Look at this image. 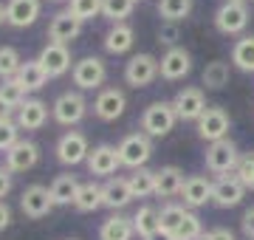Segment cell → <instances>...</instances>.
<instances>
[{
  "instance_id": "cell-31",
  "label": "cell",
  "mask_w": 254,
  "mask_h": 240,
  "mask_svg": "<svg viewBox=\"0 0 254 240\" xmlns=\"http://www.w3.org/2000/svg\"><path fill=\"white\" fill-rule=\"evenodd\" d=\"M195 0H158V14L164 17V23H181L192 14Z\"/></svg>"
},
{
  "instance_id": "cell-46",
  "label": "cell",
  "mask_w": 254,
  "mask_h": 240,
  "mask_svg": "<svg viewBox=\"0 0 254 240\" xmlns=\"http://www.w3.org/2000/svg\"><path fill=\"white\" fill-rule=\"evenodd\" d=\"M209 235H212V240H235L232 229H226V226H218V229H212Z\"/></svg>"
},
{
  "instance_id": "cell-16",
  "label": "cell",
  "mask_w": 254,
  "mask_h": 240,
  "mask_svg": "<svg viewBox=\"0 0 254 240\" xmlns=\"http://www.w3.org/2000/svg\"><path fill=\"white\" fill-rule=\"evenodd\" d=\"M243 195H246V186L240 184V178L235 173H229V176H218L215 189H212V203L220 206V209H232V206L243 201Z\"/></svg>"
},
{
  "instance_id": "cell-44",
  "label": "cell",
  "mask_w": 254,
  "mask_h": 240,
  "mask_svg": "<svg viewBox=\"0 0 254 240\" xmlns=\"http://www.w3.org/2000/svg\"><path fill=\"white\" fill-rule=\"evenodd\" d=\"M11 186H14L11 184V170L9 167H0V201L11 192Z\"/></svg>"
},
{
  "instance_id": "cell-4",
  "label": "cell",
  "mask_w": 254,
  "mask_h": 240,
  "mask_svg": "<svg viewBox=\"0 0 254 240\" xmlns=\"http://www.w3.org/2000/svg\"><path fill=\"white\" fill-rule=\"evenodd\" d=\"M71 79L79 91H96L108 79V65L102 57H82L79 62H73Z\"/></svg>"
},
{
  "instance_id": "cell-28",
  "label": "cell",
  "mask_w": 254,
  "mask_h": 240,
  "mask_svg": "<svg viewBox=\"0 0 254 240\" xmlns=\"http://www.w3.org/2000/svg\"><path fill=\"white\" fill-rule=\"evenodd\" d=\"M17 79L26 85V91H40V88H46V82L51 76L46 74V68H43L40 60H26V62L20 65Z\"/></svg>"
},
{
  "instance_id": "cell-30",
  "label": "cell",
  "mask_w": 254,
  "mask_h": 240,
  "mask_svg": "<svg viewBox=\"0 0 254 240\" xmlns=\"http://www.w3.org/2000/svg\"><path fill=\"white\" fill-rule=\"evenodd\" d=\"M229 76H232V68H229V62H223V60H212V62L203 68V85H206L209 91H220V88H226L229 85Z\"/></svg>"
},
{
  "instance_id": "cell-26",
  "label": "cell",
  "mask_w": 254,
  "mask_h": 240,
  "mask_svg": "<svg viewBox=\"0 0 254 240\" xmlns=\"http://www.w3.org/2000/svg\"><path fill=\"white\" fill-rule=\"evenodd\" d=\"M133 238H136L133 218H125V215H119V212L110 215L99 229V240H133Z\"/></svg>"
},
{
  "instance_id": "cell-27",
  "label": "cell",
  "mask_w": 254,
  "mask_h": 240,
  "mask_svg": "<svg viewBox=\"0 0 254 240\" xmlns=\"http://www.w3.org/2000/svg\"><path fill=\"white\" fill-rule=\"evenodd\" d=\"M133 229L141 240L153 238L161 232V223H158V209L155 206H138L136 215H133Z\"/></svg>"
},
{
  "instance_id": "cell-48",
  "label": "cell",
  "mask_w": 254,
  "mask_h": 240,
  "mask_svg": "<svg viewBox=\"0 0 254 240\" xmlns=\"http://www.w3.org/2000/svg\"><path fill=\"white\" fill-rule=\"evenodd\" d=\"M147 240H175V238L167 235V232H158V235H153V238H147Z\"/></svg>"
},
{
  "instance_id": "cell-12",
  "label": "cell",
  "mask_w": 254,
  "mask_h": 240,
  "mask_svg": "<svg viewBox=\"0 0 254 240\" xmlns=\"http://www.w3.org/2000/svg\"><path fill=\"white\" fill-rule=\"evenodd\" d=\"M190 71H192V54L181 46L170 48V51L158 60V76L167 79V82H178V79H184Z\"/></svg>"
},
{
  "instance_id": "cell-11",
  "label": "cell",
  "mask_w": 254,
  "mask_h": 240,
  "mask_svg": "<svg viewBox=\"0 0 254 240\" xmlns=\"http://www.w3.org/2000/svg\"><path fill=\"white\" fill-rule=\"evenodd\" d=\"M158 76V60L153 54H136L125 65V82L130 88H147Z\"/></svg>"
},
{
  "instance_id": "cell-13",
  "label": "cell",
  "mask_w": 254,
  "mask_h": 240,
  "mask_svg": "<svg viewBox=\"0 0 254 240\" xmlns=\"http://www.w3.org/2000/svg\"><path fill=\"white\" fill-rule=\"evenodd\" d=\"M127 108V96L122 88H102L99 96L93 99V113L102 121H116Z\"/></svg>"
},
{
  "instance_id": "cell-34",
  "label": "cell",
  "mask_w": 254,
  "mask_h": 240,
  "mask_svg": "<svg viewBox=\"0 0 254 240\" xmlns=\"http://www.w3.org/2000/svg\"><path fill=\"white\" fill-rule=\"evenodd\" d=\"M73 206L79 209V212H96L102 206V184L96 181H88V184L79 186V195H76V201Z\"/></svg>"
},
{
  "instance_id": "cell-14",
  "label": "cell",
  "mask_w": 254,
  "mask_h": 240,
  "mask_svg": "<svg viewBox=\"0 0 254 240\" xmlns=\"http://www.w3.org/2000/svg\"><path fill=\"white\" fill-rule=\"evenodd\" d=\"M88 170H91V176L96 178H113L119 167H122V158H119V147L113 144H99V147L91 150V156H88Z\"/></svg>"
},
{
  "instance_id": "cell-24",
  "label": "cell",
  "mask_w": 254,
  "mask_h": 240,
  "mask_svg": "<svg viewBox=\"0 0 254 240\" xmlns=\"http://www.w3.org/2000/svg\"><path fill=\"white\" fill-rule=\"evenodd\" d=\"M136 43V31L127 26V23H116V26L108 28L105 34V51L108 54H127Z\"/></svg>"
},
{
  "instance_id": "cell-32",
  "label": "cell",
  "mask_w": 254,
  "mask_h": 240,
  "mask_svg": "<svg viewBox=\"0 0 254 240\" xmlns=\"http://www.w3.org/2000/svg\"><path fill=\"white\" fill-rule=\"evenodd\" d=\"M127 181H130L133 198H150V195H155V173L147 170V167L133 170V176H127Z\"/></svg>"
},
{
  "instance_id": "cell-3",
  "label": "cell",
  "mask_w": 254,
  "mask_h": 240,
  "mask_svg": "<svg viewBox=\"0 0 254 240\" xmlns=\"http://www.w3.org/2000/svg\"><path fill=\"white\" fill-rule=\"evenodd\" d=\"M240 150H237V144L232 139H220L215 141V144H209L206 147V156H203V161H206V170L209 173H215V176H229V173H235L237 164H240Z\"/></svg>"
},
{
  "instance_id": "cell-8",
  "label": "cell",
  "mask_w": 254,
  "mask_h": 240,
  "mask_svg": "<svg viewBox=\"0 0 254 240\" xmlns=\"http://www.w3.org/2000/svg\"><path fill=\"white\" fill-rule=\"evenodd\" d=\"M173 108H175V113H178L181 121H198L209 108L206 96H203V88H198V85H184L181 91L175 93Z\"/></svg>"
},
{
  "instance_id": "cell-19",
  "label": "cell",
  "mask_w": 254,
  "mask_h": 240,
  "mask_svg": "<svg viewBox=\"0 0 254 240\" xmlns=\"http://www.w3.org/2000/svg\"><path fill=\"white\" fill-rule=\"evenodd\" d=\"M37 161H40V147L31 139H20L6 153V167H9L11 173H26V170L37 167Z\"/></svg>"
},
{
  "instance_id": "cell-17",
  "label": "cell",
  "mask_w": 254,
  "mask_h": 240,
  "mask_svg": "<svg viewBox=\"0 0 254 240\" xmlns=\"http://www.w3.org/2000/svg\"><path fill=\"white\" fill-rule=\"evenodd\" d=\"M37 60L43 62V68H46V74L51 76V79L68 74V71H73L71 68V48L60 46V43H46Z\"/></svg>"
},
{
  "instance_id": "cell-36",
  "label": "cell",
  "mask_w": 254,
  "mask_h": 240,
  "mask_svg": "<svg viewBox=\"0 0 254 240\" xmlns=\"http://www.w3.org/2000/svg\"><path fill=\"white\" fill-rule=\"evenodd\" d=\"M133 6H136V0H105L102 3V17H108L113 26L125 23L133 14Z\"/></svg>"
},
{
  "instance_id": "cell-22",
  "label": "cell",
  "mask_w": 254,
  "mask_h": 240,
  "mask_svg": "<svg viewBox=\"0 0 254 240\" xmlns=\"http://www.w3.org/2000/svg\"><path fill=\"white\" fill-rule=\"evenodd\" d=\"M14 121L20 124V130H40L48 121V105L43 99H26L17 108Z\"/></svg>"
},
{
  "instance_id": "cell-45",
  "label": "cell",
  "mask_w": 254,
  "mask_h": 240,
  "mask_svg": "<svg viewBox=\"0 0 254 240\" xmlns=\"http://www.w3.org/2000/svg\"><path fill=\"white\" fill-rule=\"evenodd\" d=\"M9 223H11V209L6 206V201H0V232L9 229Z\"/></svg>"
},
{
  "instance_id": "cell-43",
  "label": "cell",
  "mask_w": 254,
  "mask_h": 240,
  "mask_svg": "<svg viewBox=\"0 0 254 240\" xmlns=\"http://www.w3.org/2000/svg\"><path fill=\"white\" fill-rule=\"evenodd\" d=\"M240 226H243V235L249 240H254V206H249L243 212V218H240Z\"/></svg>"
},
{
  "instance_id": "cell-23",
  "label": "cell",
  "mask_w": 254,
  "mask_h": 240,
  "mask_svg": "<svg viewBox=\"0 0 254 240\" xmlns=\"http://www.w3.org/2000/svg\"><path fill=\"white\" fill-rule=\"evenodd\" d=\"M184 170L181 167H161V170H155V195L158 198H175V195H181L184 189Z\"/></svg>"
},
{
  "instance_id": "cell-29",
  "label": "cell",
  "mask_w": 254,
  "mask_h": 240,
  "mask_svg": "<svg viewBox=\"0 0 254 240\" xmlns=\"http://www.w3.org/2000/svg\"><path fill=\"white\" fill-rule=\"evenodd\" d=\"M232 65L243 74H254V37H240L232 48Z\"/></svg>"
},
{
  "instance_id": "cell-21",
  "label": "cell",
  "mask_w": 254,
  "mask_h": 240,
  "mask_svg": "<svg viewBox=\"0 0 254 240\" xmlns=\"http://www.w3.org/2000/svg\"><path fill=\"white\" fill-rule=\"evenodd\" d=\"M43 0H9L6 11H9V26L11 28H28L34 26V20L40 17Z\"/></svg>"
},
{
  "instance_id": "cell-42",
  "label": "cell",
  "mask_w": 254,
  "mask_h": 240,
  "mask_svg": "<svg viewBox=\"0 0 254 240\" xmlns=\"http://www.w3.org/2000/svg\"><path fill=\"white\" fill-rule=\"evenodd\" d=\"M178 37H181V28H178V23H164V26L158 28V34H155L158 46H167V51H170V48H175Z\"/></svg>"
},
{
  "instance_id": "cell-47",
  "label": "cell",
  "mask_w": 254,
  "mask_h": 240,
  "mask_svg": "<svg viewBox=\"0 0 254 240\" xmlns=\"http://www.w3.org/2000/svg\"><path fill=\"white\" fill-rule=\"evenodd\" d=\"M11 113H14V111H11V108H9V105H6L3 99H0V121H9V119H11Z\"/></svg>"
},
{
  "instance_id": "cell-38",
  "label": "cell",
  "mask_w": 254,
  "mask_h": 240,
  "mask_svg": "<svg viewBox=\"0 0 254 240\" xmlns=\"http://www.w3.org/2000/svg\"><path fill=\"white\" fill-rule=\"evenodd\" d=\"M102 3L105 0H71L68 3V11H71L76 20H93V17H99L102 14Z\"/></svg>"
},
{
  "instance_id": "cell-35",
  "label": "cell",
  "mask_w": 254,
  "mask_h": 240,
  "mask_svg": "<svg viewBox=\"0 0 254 240\" xmlns=\"http://www.w3.org/2000/svg\"><path fill=\"white\" fill-rule=\"evenodd\" d=\"M26 93H28V91H26V85L20 82L17 76H11V79H0V99L6 102L11 111H17L20 105L28 99Z\"/></svg>"
},
{
  "instance_id": "cell-9",
  "label": "cell",
  "mask_w": 254,
  "mask_h": 240,
  "mask_svg": "<svg viewBox=\"0 0 254 240\" xmlns=\"http://www.w3.org/2000/svg\"><path fill=\"white\" fill-rule=\"evenodd\" d=\"M212 20H215V28H218L220 34L232 37V34L246 31V26H249V9H246V3H232V0H226V3L218 6V11H215Z\"/></svg>"
},
{
  "instance_id": "cell-1",
  "label": "cell",
  "mask_w": 254,
  "mask_h": 240,
  "mask_svg": "<svg viewBox=\"0 0 254 240\" xmlns=\"http://www.w3.org/2000/svg\"><path fill=\"white\" fill-rule=\"evenodd\" d=\"M175 121H178V113H175L173 102H153L141 113V133H147L150 139H164L170 136Z\"/></svg>"
},
{
  "instance_id": "cell-51",
  "label": "cell",
  "mask_w": 254,
  "mask_h": 240,
  "mask_svg": "<svg viewBox=\"0 0 254 240\" xmlns=\"http://www.w3.org/2000/svg\"><path fill=\"white\" fill-rule=\"evenodd\" d=\"M51 3H65V0H51ZM68 3H71V0H68Z\"/></svg>"
},
{
  "instance_id": "cell-33",
  "label": "cell",
  "mask_w": 254,
  "mask_h": 240,
  "mask_svg": "<svg viewBox=\"0 0 254 240\" xmlns=\"http://www.w3.org/2000/svg\"><path fill=\"white\" fill-rule=\"evenodd\" d=\"M187 212H190V209H187L184 203H173V201H167V203L161 206V212H158V223H161V232L173 235V232L184 223Z\"/></svg>"
},
{
  "instance_id": "cell-40",
  "label": "cell",
  "mask_w": 254,
  "mask_h": 240,
  "mask_svg": "<svg viewBox=\"0 0 254 240\" xmlns=\"http://www.w3.org/2000/svg\"><path fill=\"white\" fill-rule=\"evenodd\" d=\"M17 141H20V124H17V121H14V119L0 121V153L6 156Z\"/></svg>"
},
{
  "instance_id": "cell-25",
  "label": "cell",
  "mask_w": 254,
  "mask_h": 240,
  "mask_svg": "<svg viewBox=\"0 0 254 240\" xmlns=\"http://www.w3.org/2000/svg\"><path fill=\"white\" fill-rule=\"evenodd\" d=\"M79 181H76V176H71V173H63V176H57L54 181H51V198H54L57 206H71L73 201H76V195H79Z\"/></svg>"
},
{
  "instance_id": "cell-49",
  "label": "cell",
  "mask_w": 254,
  "mask_h": 240,
  "mask_svg": "<svg viewBox=\"0 0 254 240\" xmlns=\"http://www.w3.org/2000/svg\"><path fill=\"white\" fill-rule=\"evenodd\" d=\"M3 23H9V11H6L3 3H0V26H3Z\"/></svg>"
},
{
  "instance_id": "cell-50",
  "label": "cell",
  "mask_w": 254,
  "mask_h": 240,
  "mask_svg": "<svg viewBox=\"0 0 254 240\" xmlns=\"http://www.w3.org/2000/svg\"><path fill=\"white\" fill-rule=\"evenodd\" d=\"M198 240H212V235H209V232H203V235H200Z\"/></svg>"
},
{
  "instance_id": "cell-37",
  "label": "cell",
  "mask_w": 254,
  "mask_h": 240,
  "mask_svg": "<svg viewBox=\"0 0 254 240\" xmlns=\"http://www.w3.org/2000/svg\"><path fill=\"white\" fill-rule=\"evenodd\" d=\"M20 65H23V60H20L17 48L0 46V79H11V76H17Z\"/></svg>"
},
{
  "instance_id": "cell-18",
  "label": "cell",
  "mask_w": 254,
  "mask_h": 240,
  "mask_svg": "<svg viewBox=\"0 0 254 240\" xmlns=\"http://www.w3.org/2000/svg\"><path fill=\"white\" fill-rule=\"evenodd\" d=\"M212 189H215V181H209L206 176H187L181 189V201L187 209H198V206H206L212 201Z\"/></svg>"
},
{
  "instance_id": "cell-41",
  "label": "cell",
  "mask_w": 254,
  "mask_h": 240,
  "mask_svg": "<svg viewBox=\"0 0 254 240\" xmlns=\"http://www.w3.org/2000/svg\"><path fill=\"white\" fill-rule=\"evenodd\" d=\"M235 176L240 178V184H243L246 189H254V156H243V158H240Z\"/></svg>"
},
{
  "instance_id": "cell-2",
  "label": "cell",
  "mask_w": 254,
  "mask_h": 240,
  "mask_svg": "<svg viewBox=\"0 0 254 240\" xmlns=\"http://www.w3.org/2000/svg\"><path fill=\"white\" fill-rule=\"evenodd\" d=\"M153 156V139L136 130V133H127L125 139L119 141V158H122V167H130V170H141V167L150 161Z\"/></svg>"
},
{
  "instance_id": "cell-15",
  "label": "cell",
  "mask_w": 254,
  "mask_h": 240,
  "mask_svg": "<svg viewBox=\"0 0 254 240\" xmlns=\"http://www.w3.org/2000/svg\"><path fill=\"white\" fill-rule=\"evenodd\" d=\"M79 34H82V20H76L71 11H57L48 23V43L71 46Z\"/></svg>"
},
{
  "instance_id": "cell-39",
  "label": "cell",
  "mask_w": 254,
  "mask_h": 240,
  "mask_svg": "<svg viewBox=\"0 0 254 240\" xmlns=\"http://www.w3.org/2000/svg\"><path fill=\"white\" fill-rule=\"evenodd\" d=\"M200 235H203V226H200V218H198L195 212H187L184 223L173 232L175 240H198Z\"/></svg>"
},
{
  "instance_id": "cell-6",
  "label": "cell",
  "mask_w": 254,
  "mask_h": 240,
  "mask_svg": "<svg viewBox=\"0 0 254 240\" xmlns=\"http://www.w3.org/2000/svg\"><path fill=\"white\" fill-rule=\"evenodd\" d=\"M54 153H57V161H60V164H65V167L82 164V161H88V156H91L88 136H85V133H79V130H68V133H63V136H60Z\"/></svg>"
},
{
  "instance_id": "cell-20",
  "label": "cell",
  "mask_w": 254,
  "mask_h": 240,
  "mask_svg": "<svg viewBox=\"0 0 254 240\" xmlns=\"http://www.w3.org/2000/svg\"><path fill=\"white\" fill-rule=\"evenodd\" d=\"M130 201H133V192H130V181H127V178L113 176L102 184V206L119 212V209H125Z\"/></svg>"
},
{
  "instance_id": "cell-7",
  "label": "cell",
  "mask_w": 254,
  "mask_h": 240,
  "mask_svg": "<svg viewBox=\"0 0 254 240\" xmlns=\"http://www.w3.org/2000/svg\"><path fill=\"white\" fill-rule=\"evenodd\" d=\"M229 127H232V119H229V113L218 105H209L206 113L195 121V130H198V136L209 144H215L220 139H229Z\"/></svg>"
},
{
  "instance_id": "cell-5",
  "label": "cell",
  "mask_w": 254,
  "mask_h": 240,
  "mask_svg": "<svg viewBox=\"0 0 254 240\" xmlns=\"http://www.w3.org/2000/svg\"><path fill=\"white\" fill-rule=\"evenodd\" d=\"M85 113H88V102L82 96L79 91H65L60 93L51 105V116H54L63 127H73V124H79L85 119Z\"/></svg>"
},
{
  "instance_id": "cell-10",
  "label": "cell",
  "mask_w": 254,
  "mask_h": 240,
  "mask_svg": "<svg viewBox=\"0 0 254 240\" xmlns=\"http://www.w3.org/2000/svg\"><path fill=\"white\" fill-rule=\"evenodd\" d=\"M57 203L54 198H51V189L43 184H31L23 189V195H20V209H23V215L26 218H31V221H40V218H46L51 209H54Z\"/></svg>"
},
{
  "instance_id": "cell-52",
  "label": "cell",
  "mask_w": 254,
  "mask_h": 240,
  "mask_svg": "<svg viewBox=\"0 0 254 240\" xmlns=\"http://www.w3.org/2000/svg\"><path fill=\"white\" fill-rule=\"evenodd\" d=\"M232 3H246V0H232Z\"/></svg>"
}]
</instances>
